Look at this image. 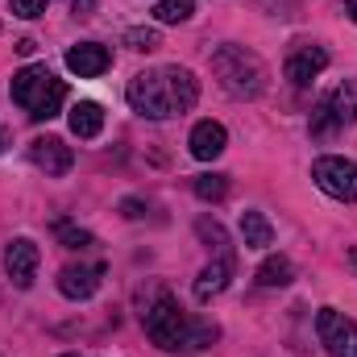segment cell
<instances>
[{
    "instance_id": "3",
    "label": "cell",
    "mask_w": 357,
    "mask_h": 357,
    "mask_svg": "<svg viewBox=\"0 0 357 357\" xmlns=\"http://www.w3.org/2000/svg\"><path fill=\"white\" fill-rule=\"evenodd\" d=\"M212 75L233 100H258L266 91V63L245 46H216Z\"/></svg>"
},
{
    "instance_id": "28",
    "label": "cell",
    "mask_w": 357,
    "mask_h": 357,
    "mask_svg": "<svg viewBox=\"0 0 357 357\" xmlns=\"http://www.w3.org/2000/svg\"><path fill=\"white\" fill-rule=\"evenodd\" d=\"M71 4H75V13H84V17H88V13H91V4H96V0H71Z\"/></svg>"
},
{
    "instance_id": "11",
    "label": "cell",
    "mask_w": 357,
    "mask_h": 357,
    "mask_svg": "<svg viewBox=\"0 0 357 357\" xmlns=\"http://www.w3.org/2000/svg\"><path fill=\"white\" fill-rule=\"evenodd\" d=\"M187 146H191V158H199V162H212V158H220V154H225V146H229V133H225V125H216V121H199V125L191 129Z\"/></svg>"
},
{
    "instance_id": "13",
    "label": "cell",
    "mask_w": 357,
    "mask_h": 357,
    "mask_svg": "<svg viewBox=\"0 0 357 357\" xmlns=\"http://www.w3.org/2000/svg\"><path fill=\"white\" fill-rule=\"evenodd\" d=\"M324 67H328V50H320V46H303V50H295V54L287 59V79H291L295 88H307Z\"/></svg>"
},
{
    "instance_id": "7",
    "label": "cell",
    "mask_w": 357,
    "mask_h": 357,
    "mask_svg": "<svg viewBox=\"0 0 357 357\" xmlns=\"http://www.w3.org/2000/svg\"><path fill=\"white\" fill-rule=\"evenodd\" d=\"M316 337L333 357H357V324L337 307H320L316 312Z\"/></svg>"
},
{
    "instance_id": "19",
    "label": "cell",
    "mask_w": 357,
    "mask_h": 357,
    "mask_svg": "<svg viewBox=\"0 0 357 357\" xmlns=\"http://www.w3.org/2000/svg\"><path fill=\"white\" fill-rule=\"evenodd\" d=\"M129 50H142V54H150V50H158L162 46V38H158V29H150V25H133V29H125V38H121Z\"/></svg>"
},
{
    "instance_id": "21",
    "label": "cell",
    "mask_w": 357,
    "mask_h": 357,
    "mask_svg": "<svg viewBox=\"0 0 357 357\" xmlns=\"http://www.w3.org/2000/svg\"><path fill=\"white\" fill-rule=\"evenodd\" d=\"M216 337H220V328H216V324H208V320L187 324V341H183V349H208Z\"/></svg>"
},
{
    "instance_id": "26",
    "label": "cell",
    "mask_w": 357,
    "mask_h": 357,
    "mask_svg": "<svg viewBox=\"0 0 357 357\" xmlns=\"http://www.w3.org/2000/svg\"><path fill=\"white\" fill-rule=\"evenodd\" d=\"M13 50H17V54H33V50H38V42H33V38H21Z\"/></svg>"
},
{
    "instance_id": "10",
    "label": "cell",
    "mask_w": 357,
    "mask_h": 357,
    "mask_svg": "<svg viewBox=\"0 0 357 357\" xmlns=\"http://www.w3.org/2000/svg\"><path fill=\"white\" fill-rule=\"evenodd\" d=\"M108 67H112V54H108V46H100V42H75V46L67 50V71L79 75V79H96V75H104Z\"/></svg>"
},
{
    "instance_id": "23",
    "label": "cell",
    "mask_w": 357,
    "mask_h": 357,
    "mask_svg": "<svg viewBox=\"0 0 357 357\" xmlns=\"http://www.w3.org/2000/svg\"><path fill=\"white\" fill-rule=\"evenodd\" d=\"M195 233H199L204 241H212L216 250H229V237H225V229H220L216 220H199V225H195Z\"/></svg>"
},
{
    "instance_id": "27",
    "label": "cell",
    "mask_w": 357,
    "mask_h": 357,
    "mask_svg": "<svg viewBox=\"0 0 357 357\" xmlns=\"http://www.w3.org/2000/svg\"><path fill=\"white\" fill-rule=\"evenodd\" d=\"M8 146H13V133H8V129H4V125H0V154H4V150H8Z\"/></svg>"
},
{
    "instance_id": "9",
    "label": "cell",
    "mask_w": 357,
    "mask_h": 357,
    "mask_svg": "<svg viewBox=\"0 0 357 357\" xmlns=\"http://www.w3.org/2000/svg\"><path fill=\"white\" fill-rule=\"evenodd\" d=\"M29 162L38 171H46L50 178H63L75 162V150L63 142V137H33L29 142Z\"/></svg>"
},
{
    "instance_id": "17",
    "label": "cell",
    "mask_w": 357,
    "mask_h": 357,
    "mask_svg": "<svg viewBox=\"0 0 357 357\" xmlns=\"http://www.w3.org/2000/svg\"><path fill=\"white\" fill-rule=\"evenodd\" d=\"M295 278V266H291V258H282V254H274L266 258L262 266H258V287H287Z\"/></svg>"
},
{
    "instance_id": "30",
    "label": "cell",
    "mask_w": 357,
    "mask_h": 357,
    "mask_svg": "<svg viewBox=\"0 0 357 357\" xmlns=\"http://www.w3.org/2000/svg\"><path fill=\"white\" fill-rule=\"evenodd\" d=\"M63 357H79V354H63Z\"/></svg>"
},
{
    "instance_id": "12",
    "label": "cell",
    "mask_w": 357,
    "mask_h": 357,
    "mask_svg": "<svg viewBox=\"0 0 357 357\" xmlns=\"http://www.w3.org/2000/svg\"><path fill=\"white\" fill-rule=\"evenodd\" d=\"M100 274H104V266H63L59 270V291L67 295V299H91L96 295V287H100Z\"/></svg>"
},
{
    "instance_id": "2",
    "label": "cell",
    "mask_w": 357,
    "mask_h": 357,
    "mask_svg": "<svg viewBox=\"0 0 357 357\" xmlns=\"http://www.w3.org/2000/svg\"><path fill=\"white\" fill-rule=\"evenodd\" d=\"M13 104H21L25 112H29V121H54L59 112H63V100H67V84L63 79H54V71L46 67V63H29V67H21L17 75H13Z\"/></svg>"
},
{
    "instance_id": "5",
    "label": "cell",
    "mask_w": 357,
    "mask_h": 357,
    "mask_svg": "<svg viewBox=\"0 0 357 357\" xmlns=\"http://www.w3.org/2000/svg\"><path fill=\"white\" fill-rule=\"evenodd\" d=\"M349 125H357V84L354 79L337 84L316 104V112H312V137H333V133H341Z\"/></svg>"
},
{
    "instance_id": "4",
    "label": "cell",
    "mask_w": 357,
    "mask_h": 357,
    "mask_svg": "<svg viewBox=\"0 0 357 357\" xmlns=\"http://www.w3.org/2000/svg\"><path fill=\"white\" fill-rule=\"evenodd\" d=\"M142 324H146V337H150L158 349H167V354L183 349V341H187V316H183L178 299L167 295V291H158V299L146 303Z\"/></svg>"
},
{
    "instance_id": "8",
    "label": "cell",
    "mask_w": 357,
    "mask_h": 357,
    "mask_svg": "<svg viewBox=\"0 0 357 357\" xmlns=\"http://www.w3.org/2000/svg\"><path fill=\"white\" fill-rule=\"evenodd\" d=\"M38 262H42V250H38L29 237L8 241V250H4V274L13 278V287L29 291V287H33V278H38Z\"/></svg>"
},
{
    "instance_id": "6",
    "label": "cell",
    "mask_w": 357,
    "mask_h": 357,
    "mask_svg": "<svg viewBox=\"0 0 357 357\" xmlns=\"http://www.w3.org/2000/svg\"><path fill=\"white\" fill-rule=\"evenodd\" d=\"M312 178L324 195L341 199V204H357V162L341 158V154H324L312 162Z\"/></svg>"
},
{
    "instance_id": "29",
    "label": "cell",
    "mask_w": 357,
    "mask_h": 357,
    "mask_svg": "<svg viewBox=\"0 0 357 357\" xmlns=\"http://www.w3.org/2000/svg\"><path fill=\"white\" fill-rule=\"evenodd\" d=\"M349 17L357 21V0H349Z\"/></svg>"
},
{
    "instance_id": "25",
    "label": "cell",
    "mask_w": 357,
    "mask_h": 357,
    "mask_svg": "<svg viewBox=\"0 0 357 357\" xmlns=\"http://www.w3.org/2000/svg\"><path fill=\"white\" fill-rule=\"evenodd\" d=\"M121 216L137 220V216H146V204H142V199H121Z\"/></svg>"
},
{
    "instance_id": "18",
    "label": "cell",
    "mask_w": 357,
    "mask_h": 357,
    "mask_svg": "<svg viewBox=\"0 0 357 357\" xmlns=\"http://www.w3.org/2000/svg\"><path fill=\"white\" fill-rule=\"evenodd\" d=\"M191 13H195V0H158L154 4L158 25H183V21H191Z\"/></svg>"
},
{
    "instance_id": "15",
    "label": "cell",
    "mask_w": 357,
    "mask_h": 357,
    "mask_svg": "<svg viewBox=\"0 0 357 357\" xmlns=\"http://www.w3.org/2000/svg\"><path fill=\"white\" fill-rule=\"evenodd\" d=\"M67 125H71V133H75L79 142H91V137L104 129V108H100L96 100H79V104L67 112Z\"/></svg>"
},
{
    "instance_id": "14",
    "label": "cell",
    "mask_w": 357,
    "mask_h": 357,
    "mask_svg": "<svg viewBox=\"0 0 357 357\" xmlns=\"http://www.w3.org/2000/svg\"><path fill=\"white\" fill-rule=\"evenodd\" d=\"M229 278H233V254H229V250H220V258H216V262H208V266L199 270V278H195V299H199V303L216 299V295L229 287Z\"/></svg>"
},
{
    "instance_id": "1",
    "label": "cell",
    "mask_w": 357,
    "mask_h": 357,
    "mask_svg": "<svg viewBox=\"0 0 357 357\" xmlns=\"http://www.w3.org/2000/svg\"><path fill=\"white\" fill-rule=\"evenodd\" d=\"M129 108L146 121H171L195 108L199 100V79L187 67H154V71H137L129 79Z\"/></svg>"
},
{
    "instance_id": "22",
    "label": "cell",
    "mask_w": 357,
    "mask_h": 357,
    "mask_svg": "<svg viewBox=\"0 0 357 357\" xmlns=\"http://www.w3.org/2000/svg\"><path fill=\"white\" fill-rule=\"evenodd\" d=\"M54 233H59V241H63L67 250H88V245H96V237H91L88 229H75V225H67V220H59Z\"/></svg>"
},
{
    "instance_id": "20",
    "label": "cell",
    "mask_w": 357,
    "mask_h": 357,
    "mask_svg": "<svg viewBox=\"0 0 357 357\" xmlns=\"http://www.w3.org/2000/svg\"><path fill=\"white\" fill-rule=\"evenodd\" d=\"M195 195H199L204 204L225 199V195H229V175H199L195 178Z\"/></svg>"
},
{
    "instance_id": "24",
    "label": "cell",
    "mask_w": 357,
    "mask_h": 357,
    "mask_svg": "<svg viewBox=\"0 0 357 357\" xmlns=\"http://www.w3.org/2000/svg\"><path fill=\"white\" fill-rule=\"evenodd\" d=\"M8 8H13V17L33 21V17H42V13H46V0H8Z\"/></svg>"
},
{
    "instance_id": "16",
    "label": "cell",
    "mask_w": 357,
    "mask_h": 357,
    "mask_svg": "<svg viewBox=\"0 0 357 357\" xmlns=\"http://www.w3.org/2000/svg\"><path fill=\"white\" fill-rule=\"evenodd\" d=\"M241 237H245V245L250 250H266V245H274V229H270V220L262 216V212H241Z\"/></svg>"
}]
</instances>
